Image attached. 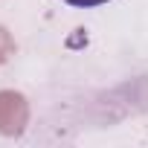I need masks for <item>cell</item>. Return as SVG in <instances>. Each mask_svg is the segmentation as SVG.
I'll list each match as a JSON object with an SVG mask.
<instances>
[{
  "instance_id": "cell-1",
  "label": "cell",
  "mask_w": 148,
  "mask_h": 148,
  "mask_svg": "<svg viewBox=\"0 0 148 148\" xmlns=\"http://www.w3.org/2000/svg\"><path fill=\"white\" fill-rule=\"evenodd\" d=\"M67 6H76V9H93V6H102V3H110V0H64Z\"/></svg>"
}]
</instances>
